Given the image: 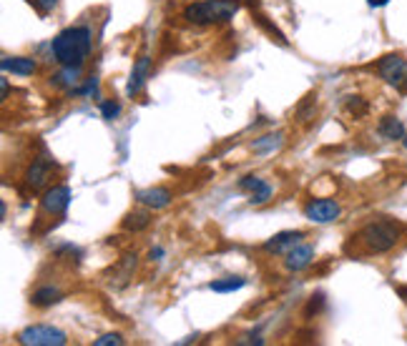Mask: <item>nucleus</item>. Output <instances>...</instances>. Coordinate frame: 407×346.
<instances>
[{"label": "nucleus", "instance_id": "nucleus-1", "mask_svg": "<svg viewBox=\"0 0 407 346\" xmlns=\"http://www.w3.org/2000/svg\"><path fill=\"white\" fill-rule=\"evenodd\" d=\"M91 45H94L91 28L73 25L55 35L53 43H50V50H53V58L61 66H83L86 58L91 55Z\"/></svg>", "mask_w": 407, "mask_h": 346}, {"label": "nucleus", "instance_id": "nucleus-2", "mask_svg": "<svg viewBox=\"0 0 407 346\" xmlns=\"http://www.w3.org/2000/svg\"><path fill=\"white\" fill-rule=\"evenodd\" d=\"M355 238L364 248V253H387L400 243L402 226L392 219H374L364 224Z\"/></svg>", "mask_w": 407, "mask_h": 346}, {"label": "nucleus", "instance_id": "nucleus-3", "mask_svg": "<svg viewBox=\"0 0 407 346\" xmlns=\"http://www.w3.org/2000/svg\"><path fill=\"white\" fill-rule=\"evenodd\" d=\"M237 0H199L184 8V18L194 25H216V23H229L237 16Z\"/></svg>", "mask_w": 407, "mask_h": 346}, {"label": "nucleus", "instance_id": "nucleus-4", "mask_svg": "<svg viewBox=\"0 0 407 346\" xmlns=\"http://www.w3.org/2000/svg\"><path fill=\"white\" fill-rule=\"evenodd\" d=\"M377 76L400 93H407V61L400 53H390L377 61Z\"/></svg>", "mask_w": 407, "mask_h": 346}, {"label": "nucleus", "instance_id": "nucleus-5", "mask_svg": "<svg viewBox=\"0 0 407 346\" xmlns=\"http://www.w3.org/2000/svg\"><path fill=\"white\" fill-rule=\"evenodd\" d=\"M18 344H23V346H63V344H68V336H66V331L55 329V326L33 324L18 334Z\"/></svg>", "mask_w": 407, "mask_h": 346}, {"label": "nucleus", "instance_id": "nucleus-6", "mask_svg": "<svg viewBox=\"0 0 407 346\" xmlns=\"http://www.w3.org/2000/svg\"><path fill=\"white\" fill-rule=\"evenodd\" d=\"M342 214V206L337 204V201H332V198H312L307 206H304V216H307L312 224H332V221H337Z\"/></svg>", "mask_w": 407, "mask_h": 346}, {"label": "nucleus", "instance_id": "nucleus-7", "mask_svg": "<svg viewBox=\"0 0 407 346\" xmlns=\"http://www.w3.org/2000/svg\"><path fill=\"white\" fill-rule=\"evenodd\" d=\"M71 206V188L68 186H53L40 198V209L48 216H63Z\"/></svg>", "mask_w": 407, "mask_h": 346}, {"label": "nucleus", "instance_id": "nucleus-8", "mask_svg": "<svg viewBox=\"0 0 407 346\" xmlns=\"http://www.w3.org/2000/svg\"><path fill=\"white\" fill-rule=\"evenodd\" d=\"M304 238L302 231H279L277 236H272L269 241L264 243L267 253H274V256H286L294 246H299Z\"/></svg>", "mask_w": 407, "mask_h": 346}, {"label": "nucleus", "instance_id": "nucleus-9", "mask_svg": "<svg viewBox=\"0 0 407 346\" xmlns=\"http://www.w3.org/2000/svg\"><path fill=\"white\" fill-rule=\"evenodd\" d=\"M242 191H249V204L252 206H262L272 198V186L267 181H262L259 176H244L239 181Z\"/></svg>", "mask_w": 407, "mask_h": 346}, {"label": "nucleus", "instance_id": "nucleus-10", "mask_svg": "<svg viewBox=\"0 0 407 346\" xmlns=\"http://www.w3.org/2000/svg\"><path fill=\"white\" fill-rule=\"evenodd\" d=\"M50 171H53L50 161H45V158H35L33 163L28 166V171H26V186L30 188V191H40V188H43L45 183H48Z\"/></svg>", "mask_w": 407, "mask_h": 346}, {"label": "nucleus", "instance_id": "nucleus-11", "mask_svg": "<svg viewBox=\"0 0 407 346\" xmlns=\"http://www.w3.org/2000/svg\"><path fill=\"white\" fill-rule=\"evenodd\" d=\"M136 201L141 206H146V209L159 211V209H166V206L174 201V196H171L169 188L156 186V188H143V191H136Z\"/></svg>", "mask_w": 407, "mask_h": 346}, {"label": "nucleus", "instance_id": "nucleus-12", "mask_svg": "<svg viewBox=\"0 0 407 346\" xmlns=\"http://www.w3.org/2000/svg\"><path fill=\"white\" fill-rule=\"evenodd\" d=\"M314 261V246L312 243H299V246H294L292 251L286 253V258H284V266L289 271H304L309 264Z\"/></svg>", "mask_w": 407, "mask_h": 346}, {"label": "nucleus", "instance_id": "nucleus-13", "mask_svg": "<svg viewBox=\"0 0 407 346\" xmlns=\"http://www.w3.org/2000/svg\"><path fill=\"white\" fill-rule=\"evenodd\" d=\"M149 68H151V58H149V55H141V58L136 61V66H133L131 78H128V86H126L128 98H133V96L143 91V86H146V78H149Z\"/></svg>", "mask_w": 407, "mask_h": 346}, {"label": "nucleus", "instance_id": "nucleus-14", "mask_svg": "<svg viewBox=\"0 0 407 346\" xmlns=\"http://www.w3.org/2000/svg\"><path fill=\"white\" fill-rule=\"evenodd\" d=\"M133 271H136V256H123L118 264L111 269V276L113 279L108 281L113 289H121V286H126L128 281L133 279Z\"/></svg>", "mask_w": 407, "mask_h": 346}, {"label": "nucleus", "instance_id": "nucleus-15", "mask_svg": "<svg viewBox=\"0 0 407 346\" xmlns=\"http://www.w3.org/2000/svg\"><path fill=\"white\" fill-rule=\"evenodd\" d=\"M81 81V66H63L58 73L50 76V83H53L55 88H68L73 91Z\"/></svg>", "mask_w": 407, "mask_h": 346}, {"label": "nucleus", "instance_id": "nucleus-16", "mask_svg": "<svg viewBox=\"0 0 407 346\" xmlns=\"http://www.w3.org/2000/svg\"><path fill=\"white\" fill-rule=\"evenodd\" d=\"M0 66H3V71H11L16 76H30V73H35L38 63H35V58H26V55H18V58H8L6 55L0 61Z\"/></svg>", "mask_w": 407, "mask_h": 346}, {"label": "nucleus", "instance_id": "nucleus-17", "mask_svg": "<svg viewBox=\"0 0 407 346\" xmlns=\"http://www.w3.org/2000/svg\"><path fill=\"white\" fill-rule=\"evenodd\" d=\"M284 143V133H267V136H259L252 141V151L257 156H267V154H274L277 149H281Z\"/></svg>", "mask_w": 407, "mask_h": 346}, {"label": "nucleus", "instance_id": "nucleus-18", "mask_svg": "<svg viewBox=\"0 0 407 346\" xmlns=\"http://www.w3.org/2000/svg\"><path fill=\"white\" fill-rule=\"evenodd\" d=\"M63 299V292L61 289H55V286H40V289H35L33 296H30V304L38 308H48L53 306V304H58Z\"/></svg>", "mask_w": 407, "mask_h": 346}, {"label": "nucleus", "instance_id": "nucleus-19", "mask_svg": "<svg viewBox=\"0 0 407 346\" xmlns=\"http://www.w3.org/2000/svg\"><path fill=\"white\" fill-rule=\"evenodd\" d=\"M377 133H380L382 138H387V141H400V138H405V126H402L400 118H395V115H385V118H380Z\"/></svg>", "mask_w": 407, "mask_h": 346}, {"label": "nucleus", "instance_id": "nucleus-20", "mask_svg": "<svg viewBox=\"0 0 407 346\" xmlns=\"http://www.w3.org/2000/svg\"><path fill=\"white\" fill-rule=\"evenodd\" d=\"M247 286V279H242V276H226V279H216L209 284L211 292L216 294H231V292H239V289H244Z\"/></svg>", "mask_w": 407, "mask_h": 346}, {"label": "nucleus", "instance_id": "nucleus-21", "mask_svg": "<svg viewBox=\"0 0 407 346\" xmlns=\"http://www.w3.org/2000/svg\"><path fill=\"white\" fill-rule=\"evenodd\" d=\"M149 224H151V219H149V214L146 211H131V214L123 219V229L126 231H143V229H149Z\"/></svg>", "mask_w": 407, "mask_h": 346}, {"label": "nucleus", "instance_id": "nucleus-22", "mask_svg": "<svg viewBox=\"0 0 407 346\" xmlns=\"http://www.w3.org/2000/svg\"><path fill=\"white\" fill-rule=\"evenodd\" d=\"M347 110L355 113V118H362V115H367L369 105H367V100L359 98V96H350V100H347Z\"/></svg>", "mask_w": 407, "mask_h": 346}, {"label": "nucleus", "instance_id": "nucleus-23", "mask_svg": "<svg viewBox=\"0 0 407 346\" xmlns=\"http://www.w3.org/2000/svg\"><path fill=\"white\" fill-rule=\"evenodd\" d=\"M101 115H104L106 121H116L121 115V105L116 103V100H104L101 103Z\"/></svg>", "mask_w": 407, "mask_h": 346}, {"label": "nucleus", "instance_id": "nucleus-24", "mask_svg": "<svg viewBox=\"0 0 407 346\" xmlns=\"http://www.w3.org/2000/svg\"><path fill=\"white\" fill-rule=\"evenodd\" d=\"M254 18H257V23H259V25L264 28L267 33H269V35H272V38H274V40H277V43L286 45V38H284V35H281V33H279V30H277V28H274V25H272V23H269V21H267V18H264V16H259V13H257V16H254Z\"/></svg>", "mask_w": 407, "mask_h": 346}, {"label": "nucleus", "instance_id": "nucleus-25", "mask_svg": "<svg viewBox=\"0 0 407 346\" xmlns=\"http://www.w3.org/2000/svg\"><path fill=\"white\" fill-rule=\"evenodd\" d=\"M96 346H121L123 344V336L121 334H104L94 341Z\"/></svg>", "mask_w": 407, "mask_h": 346}, {"label": "nucleus", "instance_id": "nucleus-26", "mask_svg": "<svg viewBox=\"0 0 407 346\" xmlns=\"http://www.w3.org/2000/svg\"><path fill=\"white\" fill-rule=\"evenodd\" d=\"M237 346H247V344H257V346H262L264 344V339L262 336H254V334H247V336H239L237 341H234Z\"/></svg>", "mask_w": 407, "mask_h": 346}, {"label": "nucleus", "instance_id": "nucleus-27", "mask_svg": "<svg viewBox=\"0 0 407 346\" xmlns=\"http://www.w3.org/2000/svg\"><path fill=\"white\" fill-rule=\"evenodd\" d=\"M30 3H33V6L38 8L40 13H50L55 8V3H58V0H30Z\"/></svg>", "mask_w": 407, "mask_h": 346}, {"label": "nucleus", "instance_id": "nucleus-28", "mask_svg": "<svg viewBox=\"0 0 407 346\" xmlns=\"http://www.w3.org/2000/svg\"><path fill=\"white\" fill-rule=\"evenodd\" d=\"M322 306H325V296H322V294H317V296H312V301H309V306H307V316H309V313H312V311L317 313Z\"/></svg>", "mask_w": 407, "mask_h": 346}, {"label": "nucleus", "instance_id": "nucleus-29", "mask_svg": "<svg viewBox=\"0 0 407 346\" xmlns=\"http://www.w3.org/2000/svg\"><path fill=\"white\" fill-rule=\"evenodd\" d=\"M94 88H96V76H91V78H89V83H86L83 88H78V93H81V96H89Z\"/></svg>", "mask_w": 407, "mask_h": 346}, {"label": "nucleus", "instance_id": "nucleus-30", "mask_svg": "<svg viewBox=\"0 0 407 346\" xmlns=\"http://www.w3.org/2000/svg\"><path fill=\"white\" fill-rule=\"evenodd\" d=\"M8 91H11V86H8V78H0V100L8 98Z\"/></svg>", "mask_w": 407, "mask_h": 346}, {"label": "nucleus", "instance_id": "nucleus-31", "mask_svg": "<svg viewBox=\"0 0 407 346\" xmlns=\"http://www.w3.org/2000/svg\"><path fill=\"white\" fill-rule=\"evenodd\" d=\"M149 258H151V261H161V258H164V248H161V246H154V248H151V251H149Z\"/></svg>", "mask_w": 407, "mask_h": 346}, {"label": "nucleus", "instance_id": "nucleus-32", "mask_svg": "<svg viewBox=\"0 0 407 346\" xmlns=\"http://www.w3.org/2000/svg\"><path fill=\"white\" fill-rule=\"evenodd\" d=\"M369 6L372 8H382V6H387V0H367Z\"/></svg>", "mask_w": 407, "mask_h": 346}, {"label": "nucleus", "instance_id": "nucleus-33", "mask_svg": "<svg viewBox=\"0 0 407 346\" xmlns=\"http://www.w3.org/2000/svg\"><path fill=\"white\" fill-rule=\"evenodd\" d=\"M397 294H400V296L407 301V286H397Z\"/></svg>", "mask_w": 407, "mask_h": 346}, {"label": "nucleus", "instance_id": "nucleus-34", "mask_svg": "<svg viewBox=\"0 0 407 346\" xmlns=\"http://www.w3.org/2000/svg\"><path fill=\"white\" fill-rule=\"evenodd\" d=\"M6 214H8V209H6V201L0 204V219H6Z\"/></svg>", "mask_w": 407, "mask_h": 346}, {"label": "nucleus", "instance_id": "nucleus-35", "mask_svg": "<svg viewBox=\"0 0 407 346\" xmlns=\"http://www.w3.org/2000/svg\"><path fill=\"white\" fill-rule=\"evenodd\" d=\"M402 143H405V146H407V133H405V138H402Z\"/></svg>", "mask_w": 407, "mask_h": 346}]
</instances>
